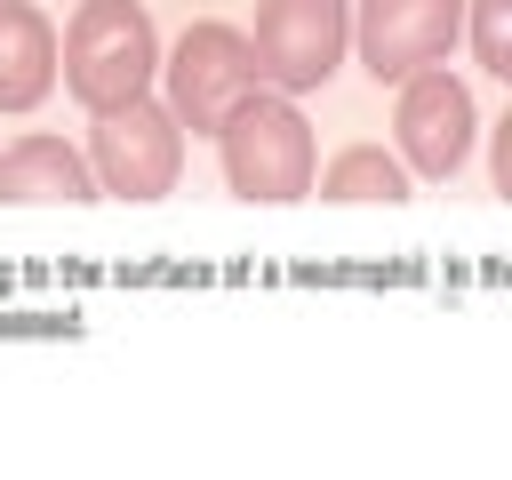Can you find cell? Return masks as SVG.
Returning <instances> with one entry per match:
<instances>
[{"label":"cell","mask_w":512,"mask_h":480,"mask_svg":"<svg viewBox=\"0 0 512 480\" xmlns=\"http://www.w3.org/2000/svg\"><path fill=\"white\" fill-rule=\"evenodd\" d=\"M456 40H464V0H360L352 8V48L376 80L448 64Z\"/></svg>","instance_id":"obj_7"},{"label":"cell","mask_w":512,"mask_h":480,"mask_svg":"<svg viewBox=\"0 0 512 480\" xmlns=\"http://www.w3.org/2000/svg\"><path fill=\"white\" fill-rule=\"evenodd\" d=\"M0 200H24V208H88L96 200V176H88L80 144L24 136V144L0 152Z\"/></svg>","instance_id":"obj_8"},{"label":"cell","mask_w":512,"mask_h":480,"mask_svg":"<svg viewBox=\"0 0 512 480\" xmlns=\"http://www.w3.org/2000/svg\"><path fill=\"white\" fill-rule=\"evenodd\" d=\"M88 176H96V192H112V200H168L176 192V176H184V128H176V112L168 104H152V96H128V104H112V112H96V128H88Z\"/></svg>","instance_id":"obj_3"},{"label":"cell","mask_w":512,"mask_h":480,"mask_svg":"<svg viewBox=\"0 0 512 480\" xmlns=\"http://www.w3.org/2000/svg\"><path fill=\"white\" fill-rule=\"evenodd\" d=\"M312 184H320V200H336V208H360V200H368V208H400V200H408V168H400L384 144H344Z\"/></svg>","instance_id":"obj_10"},{"label":"cell","mask_w":512,"mask_h":480,"mask_svg":"<svg viewBox=\"0 0 512 480\" xmlns=\"http://www.w3.org/2000/svg\"><path fill=\"white\" fill-rule=\"evenodd\" d=\"M152 80L168 88L176 128H192V136H216V128H224V112H232L240 96H256V88H264L256 48H248V32H232V24H192V32L168 48V64H160Z\"/></svg>","instance_id":"obj_4"},{"label":"cell","mask_w":512,"mask_h":480,"mask_svg":"<svg viewBox=\"0 0 512 480\" xmlns=\"http://www.w3.org/2000/svg\"><path fill=\"white\" fill-rule=\"evenodd\" d=\"M464 40L480 56V72H512V0H464Z\"/></svg>","instance_id":"obj_11"},{"label":"cell","mask_w":512,"mask_h":480,"mask_svg":"<svg viewBox=\"0 0 512 480\" xmlns=\"http://www.w3.org/2000/svg\"><path fill=\"white\" fill-rule=\"evenodd\" d=\"M472 136H480V104H472V88H464L448 64H424V72H408V80H400L392 144H400V168H408V176L448 184V176L464 168Z\"/></svg>","instance_id":"obj_5"},{"label":"cell","mask_w":512,"mask_h":480,"mask_svg":"<svg viewBox=\"0 0 512 480\" xmlns=\"http://www.w3.org/2000/svg\"><path fill=\"white\" fill-rule=\"evenodd\" d=\"M56 88V24L32 0H0V112H32Z\"/></svg>","instance_id":"obj_9"},{"label":"cell","mask_w":512,"mask_h":480,"mask_svg":"<svg viewBox=\"0 0 512 480\" xmlns=\"http://www.w3.org/2000/svg\"><path fill=\"white\" fill-rule=\"evenodd\" d=\"M248 48H256V72H264L280 96H304V88H320V80L344 64V48H352V8H344V0H256Z\"/></svg>","instance_id":"obj_6"},{"label":"cell","mask_w":512,"mask_h":480,"mask_svg":"<svg viewBox=\"0 0 512 480\" xmlns=\"http://www.w3.org/2000/svg\"><path fill=\"white\" fill-rule=\"evenodd\" d=\"M64 88L88 104V112H112L128 96H152V72H160V32L136 0H80L72 24H64Z\"/></svg>","instance_id":"obj_2"},{"label":"cell","mask_w":512,"mask_h":480,"mask_svg":"<svg viewBox=\"0 0 512 480\" xmlns=\"http://www.w3.org/2000/svg\"><path fill=\"white\" fill-rule=\"evenodd\" d=\"M216 152H224V184H232L240 200H256V208H288V200H304L312 176H320V152H312L304 112H296L288 96H264V88L224 112Z\"/></svg>","instance_id":"obj_1"}]
</instances>
